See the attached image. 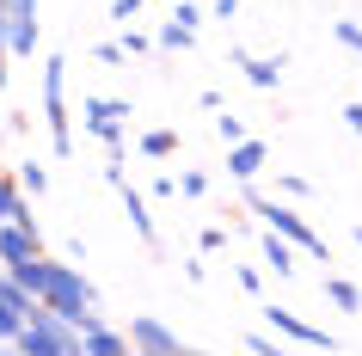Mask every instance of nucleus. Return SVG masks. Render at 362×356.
Instances as JSON below:
<instances>
[{"instance_id":"1","label":"nucleus","mask_w":362,"mask_h":356,"mask_svg":"<svg viewBox=\"0 0 362 356\" xmlns=\"http://www.w3.org/2000/svg\"><path fill=\"white\" fill-rule=\"evenodd\" d=\"M43 307H56L62 319H74L80 332H86V307H93V289H86V277H80V270H68V264H56V270H49V289H43Z\"/></svg>"},{"instance_id":"2","label":"nucleus","mask_w":362,"mask_h":356,"mask_svg":"<svg viewBox=\"0 0 362 356\" xmlns=\"http://www.w3.org/2000/svg\"><path fill=\"white\" fill-rule=\"evenodd\" d=\"M258 215H264V222L276 227L283 240H295V246H307L313 258H325V240H320V234H313V227L301 222V215H295V209H283V203H258Z\"/></svg>"},{"instance_id":"3","label":"nucleus","mask_w":362,"mask_h":356,"mask_svg":"<svg viewBox=\"0 0 362 356\" xmlns=\"http://www.w3.org/2000/svg\"><path fill=\"white\" fill-rule=\"evenodd\" d=\"M129 344H141V350H160V356H172V350H178V332H166V326H160L153 314H141V319L129 326Z\"/></svg>"},{"instance_id":"4","label":"nucleus","mask_w":362,"mask_h":356,"mask_svg":"<svg viewBox=\"0 0 362 356\" xmlns=\"http://www.w3.org/2000/svg\"><path fill=\"white\" fill-rule=\"evenodd\" d=\"M31 252H37V227H31V222L0 227V258H6V264H25Z\"/></svg>"},{"instance_id":"5","label":"nucleus","mask_w":362,"mask_h":356,"mask_svg":"<svg viewBox=\"0 0 362 356\" xmlns=\"http://www.w3.org/2000/svg\"><path fill=\"white\" fill-rule=\"evenodd\" d=\"M270 326H276V332H288V338H301V344H320V350H332V338H325L320 326H307V319H295L288 307H270Z\"/></svg>"},{"instance_id":"6","label":"nucleus","mask_w":362,"mask_h":356,"mask_svg":"<svg viewBox=\"0 0 362 356\" xmlns=\"http://www.w3.org/2000/svg\"><path fill=\"white\" fill-rule=\"evenodd\" d=\"M228 166H233V178H258L264 172V142H233Z\"/></svg>"},{"instance_id":"7","label":"nucleus","mask_w":362,"mask_h":356,"mask_svg":"<svg viewBox=\"0 0 362 356\" xmlns=\"http://www.w3.org/2000/svg\"><path fill=\"white\" fill-rule=\"evenodd\" d=\"M13 56H31L37 50V13H13V38H6Z\"/></svg>"},{"instance_id":"8","label":"nucleus","mask_w":362,"mask_h":356,"mask_svg":"<svg viewBox=\"0 0 362 356\" xmlns=\"http://www.w3.org/2000/svg\"><path fill=\"white\" fill-rule=\"evenodd\" d=\"M49 270H56V264H43L37 252H31V258H25V264H13V277H19L25 289L37 295V301H43V289H49Z\"/></svg>"},{"instance_id":"9","label":"nucleus","mask_w":362,"mask_h":356,"mask_svg":"<svg viewBox=\"0 0 362 356\" xmlns=\"http://www.w3.org/2000/svg\"><path fill=\"white\" fill-rule=\"evenodd\" d=\"M117 190H123V209H129L135 234H141V240H153V215H148V203H141V190H129V185H117Z\"/></svg>"},{"instance_id":"10","label":"nucleus","mask_w":362,"mask_h":356,"mask_svg":"<svg viewBox=\"0 0 362 356\" xmlns=\"http://www.w3.org/2000/svg\"><path fill=\"white\" fill-rule=\"evenodd\" d=\"M80 338H86V350H98V356H117V350H123V344H129V338L105 332V326H93V319H86V332H80Z\"/></svg>"},{"instance_id":"11","label":"nucleus","mask_w":362,"mask_h":356,"mask_svg":"<svg viewBox=\"0 0 362 356\" xmlns=\"http://www.w3.org/2000/svg\"><path fill=\"white\" fill-rule=\"evenodd\" d=\"M264 258H270V270H276V277H288V270H295V252L276 240V227H270V240H264Z\"/></svg>"},{"instance_id":"12","label":"nucleus","mask_w":362,"mask_h":356,"mask_svg":"<svg viewBox=\"0 0 362 356\" xmlns=\"http://www.w3.org/2000/svg\"><path fill=\"white\" fill-rule=\"evenodd\" d=\"M172 148H178V135H172V130H148V135H141V154H148V160H166Z\"/></svg>"},{"instance_id":"13","label":"nucleus","mask_w":362,"mask_h":356,"mask_svg":"<svg viewBox=\"0 0 362 356\" xmlns=\"http://www.w3.org/2000/svg\"><path fill=\"white\" fill-rule=\"evenodd\" d=\"M0 222H31L19 203V190H13V178H0Z\"/></svg>"},{"instance_id":"14","label":"nucleus","mask_w":362,"mask_h":356,"mask_svg":"<svg viewBox=\"0 0 362 356\" xmlns=\"http://www.w3.org/2000/svg\"><path fill=\"white\" fill-rule=\"evenodd\" d=\"M246 74H252V86H276V74H283V56H276V62L246 56Z\"/></svg>"},{"instance_id":"15","label":"nucleus","mask_w":362,"mask_h":356,"mask_svg":"<svg viewBox=\"0 0 362 356\" xmlns=\"http://www.w3.org/2000/svg\"><path fill=\"white\" fill-rule=\"evenodd\" d=\"M191 38H197V25H185V19H172L166 31H160V43H166V50H191Z\"/></svg>"},{"instance_id":"16","label":"nucleus","mask_w":362,"mask_h":356,"mask_svg":"<svg viewBox=\"0 0 362 356\" xmlns=\"http://www.w3.org/2000/svg\"><path fill=\"white\" fill-rule=\"evenodd\" d=\"M19 185L31 190V197H43V190H49V178H43V166H25V172H19Z\"/></svg>"},{"instance_id":"17","label":"nucleus","mask_w":362,"mask_h":356,"mask_svg":"<svg viewBox=\"0 0 362 356\" xmlns=\"http://www.w3.org/2000/svg\"><path fill=\"white\" fill-rule=\"evenodd\" d=\"M325 295H332V301H338V307H356V289H350V282H325Z\"/></svg>"},{"instance_id":"18","label":"nucleus","mask_w":362,"mask_h":356,"mask_svg":"<svg viewBox=\"0 0 362 356\" xmlns=\"http://www.w3.org/2000/svg\"><path fill=\"white\" fill-rule=\"evenodd\" d=\"M19 326H25V319H19V314H13V307H6V301H0V344H6V338L19 332Z\"/></svg>"},{"instance_id":"19","label":"nucleus","mask_w":362,"mask_h":356,"mask_svg":"<svg viewBox=\"0 0 362 356\" xmlns=\"http://www.w3.org/2000/svg\"><path fill=\"white\" fill-rule=\"evenodd\" d=\"M215 130H221V142H246V130H240V117H221Z\"/></svg>"},{"instance_id":"20","label":"nucleus","mask_w":362,"mask_h":356,"mask_svg":"<svg viewBox=\"0 0 362 356\" xmlns=\"http://www.w3.org/2000/svg\"><path fill=\"white\" fill-rule=\"evenodd\" d=\"M135 13H141V0H117V6H111V19H123V25H129Z\"/></svg>"},{"instance_id":"21","label":"nucleus","mask_w":362,"mask_h":356,"mask_svg":"<svg viewBox=\"0 0 362 356\" xmlns=\"http://www.w3.org/2000/svg\"><path fill=\"white\" fill-rule=\"evenodd\" d=\"M338 43H350V50H362V25H338Z\"/></svg>"},{"instance_id":"22","label":"nucleus","mask_w":362,"mask_h":356,"mask_svg":"<svg viewBox=\"0 0 362 356\" xmlns=\"http://www.w3.org/2000/svg\"><path fill=\"white\" fill-rule=\"evenodd\" d=\"M344 123H350V130L362 135V105H350V111H344Z\"/></svg>"},{"instance_id":"23","label":"nucleus","mask_w":362,"mask_h":356,"mask_svg":"<svg viewBox=\"0 0 362 356\" xmlns=\"http://www.w3.org/2000/svg\"><path fill=\"white\" fill-rule=\"evenodd\" d=\"M215 13H221V19H233V13H240V0H215Z\"/></svg>"},{"instance_id":"24","label":"nucleus","mask_w":362,"mask_h":356,"mask_svg":"<svg viewBox=\"0 0 362 356\" xmlns=\"http://www.w3.org/2000/svg\"><path fill=\"white\" fill-rule=\"evenodd\" d=\"M0 6H13V0H0Z\"/></svg>"},{"instance_id":"25","label":"nucleus","mask_w":362,"mask_h":356,"mask_svg":"<svg viewBox=\"0 0 362 356\" xmlns=\"http://www.w3.org/2000/svg\"><path fill=\"white\" fill-rule=\"evenodd\" d=\"M0 80H6V68H0Z\"/></svg>"},{"instance_id":"26","label":"nucleus","mask_w":362,"mask_h":356,"mask_svg":"<svg viewBox=\"0 0 362 356\" xmlns=\"http://www.w3.org/2000/svg\"><path fill=\"white\" fill-rule=\"evenodd\" d=\"M356 240H362V227H356Z\"/></svg>"}]
</instances>
